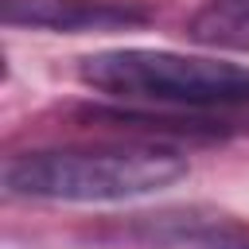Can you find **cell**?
Returning a JSON list of instances; mask_svg holds the SVG:
<instances>
[{
  "label": "cell",
  "instance_id": "6da1fadb",
  "mask_svg": "<svg viewBox=\"0 0 249 249\" xmlns=\"http://www.w3.org/2000/svg\"><path fill=\"white\" fill-rule=\"evenodd\" d=\"M187 175V160L163 144L51 148L8 160L4 187L43 202H124L144 198Z\"/></svg>",
  "mask_w": 249,
  "mask_h": 249
},
{
  "label": "cell",
  "instance_id": "7a4b0ae2",
  "mask_svg": "<svg viewBox=\"0 0 249 249\" xmlns=\"http://www.w3.org/2000/svg\"><path fill=\"white\" fill-rule=\"evenodd\" d=\"M78 78L109 93L117 101H144V105H183V109H210V105H245L249 101V66L152 51V47H121L86 54Z\"/></svg>",
  "mask_w": 249,
  "mask_h": 249
},
{
  "label": "cell",
  "instance_id": "3957f363",
  "mask_svg": "<svg viewBox=\"0 0 249 249\" xmlns=\"http://www.w3.org/2000/svg\"><path fill=\"white\" fill-rule=\"evenodd\" d=\"M148 19L152 12L136 0H4V23L66 31V35L140 27Z\"/></svg>",
  "mask_w": 249,
  "mask_h": 249
},
{
  "label": "cell",
  "instance_id": "277c9868",
  "mask_svg": "<svg viewBox=\"0 0 249 249\" xmlns=\"http://www.w3.org/2000/svg\"><path fill=\"white\" fill-rule=\"evenodd\" d=\"M187 35L214 51L249 54V0H206L191 16Z\"/></svg>",
  "mask_w": 249,
  "mask_h": 249
}]
</instances>
